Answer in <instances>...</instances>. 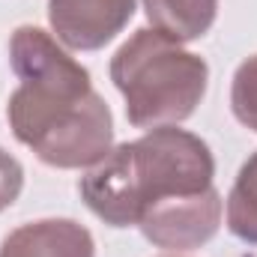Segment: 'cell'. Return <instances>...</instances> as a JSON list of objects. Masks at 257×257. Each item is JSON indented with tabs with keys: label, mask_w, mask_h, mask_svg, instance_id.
<instances>
[{
	"label": "cell",
	"mask_w": 257,
	"mask_h": 257,
	"mask_svg": "<svg viewBox=\"0 0 257 257\" xmlns=\"http://www.w3.org/2000/svg\"><path fill=\"white\" fill-rule=\"evenodd\" d=\"M9 63L18 87L6 102L12 135L39 162L81 171L114 147V117L93 90L90 72L42 27L21 24L9 36Z\"/></svg>",
	"instance_id": "cell-1"
},
{
	"label": "cell",
	"mask_w": 257,
	"mask_h": 257,
	"mask_svg": "<svg viewBox=\"0 0 257 257\" xmlns=\"http://www.w3.org/2000/svg\"><path fill=\"white\" fill-rule=\"evenodd\" d=\"M212 177L215 159L206 141L180 126H162L111 147L102 162L87 168L78 192L105 224L138 227L150 206L206 192L212 189Z\"/></svg>",
	"instance_id": "cell-2"
},
{
	"label": "cell",
	"mask_w": 257,
	"mask_h": 257,
	"mask_svg": "<svg viewBox=\"0 0 257 257\" xmlns=\"http://www.w3.org/2000/svg\"><path fill=\"white\" fill-rule=\"evenodd\" d=\"M111 81L126 102V117L135 128L180 126L189 120L209 81L203 57L165 39L153 27H141L111 57Z\"/></svg>",
	"instance_id": "cell-3"
},
{
	"label": "cell",
	"mask_w": 257,
	"mask_h": 257,
	"mask_svg": "<svg viewBox=\"0 0 257 257\" xmlns=\"http://www.w3.org/2000/svg\"><path fill=\"white\" fill-rule=\"evenodd\" d=\"M224 200L212 189L186 197H168L144 212L138 221L147 242L165 251H194L206 245L221 227Z\"/></svg>",
	"instance_id": "cell-4"
},
{
	"label": "cell",
	"mask_w": 257,
	"mask_h": 257,
	"mask_svg": "<svg viewBox=\"0 0 257 257\" xmlns=\"http://www.w3.org/2000/svg\"><path fill=\"white\" fill-rule=\"evenodd\" d=\"M135 15V0H48L54 36L72 51H99L123 33Z\"/></svg>",
	"instance_id": "cell-5"
},
{
	"label": "cell",
	"mask_w": 257,
	"mask_h": 257,
	"mask_svg": "<svg viewBox=\"0 0 257 257\" xmlns=\"http://www.w3.org/2000/svg\"><path fill=\"white\" fill-rule=\"evenodd\" d=\"M0 257H96V242L75 218H39L6 233Z\"/></svg>",
	"instance_id": "cell-6"
},
{
	"label": "cell",
	"mask_w": 257,
	"mask_h": 257,
	"mask_svg": "<svg viewBox=\"0 0 257 257\" xmlns=\"http://www.w3.org/2000/svg\"><path fill=\"white\" fill-rule=\"evenodd\" d=\"M147 21L171 42H194L209 33L218 15V0H144Z\"/></svg>",
	"instance_id": "cell-7"
},
{
	"label": "cell",
	"mask_w": 257,
	"mask_h": 257,
	"mask_svg": "<svg viewBox=\"0 0 257 257\" xmlns=\"http://www.w3.org/2000/svg\"><path fill=\"white\" fill-rule=\"evenodd\" d=\"M224 218L227 230L236 239L257 245V153L245 159V165L233 180V189L224 203Z\"/></svg>",
	"instance_id": "cell-8"
},
{
	"label": "cell",
	"mask_w": 257,
	"mask_h": 257,
	"mask_svg": "<svg viewBox=\"0 0 257 257\" xmlns=\"http://www.w3.org/2000/svg\"><path fill=\"white\" fill-rule=\"evenodd\" d=\"M230 108H233V117L257 135V54L242 60L233 72Z\"/></svg>",
	"instance_id": "cell-9"
},
{
	"label": "cell",
	"mask_w": 257,
	"mask_h": 257,
	"mask_svg": "<svg viewBox=\"0 0 257 257\" xmlns=\"http://www.w3.org/2000/svg\"><path fill=\"white\" fill-rule=\"evenodd\" d=\"M24 189V168L15 156H9L0 147V212L9 209Z\"/></svg>",
	"instance_id": "cell-10"
}]
</instances>
